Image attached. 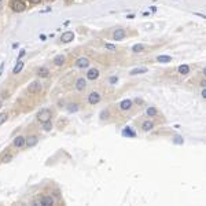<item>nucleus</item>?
Masks as SVG:
<instances>
[{
  "label": "nucleus",
  "mask_w": 206,
  "mask_h": 206,
  "mask_svg": "<svg viewBox=\"0 0 206 206\" xmlns=\"http://www.w3.org/2000/svg\"><path fill=\"white\" fill-rule=\"evenodd\" d=\"M34 205H43V206L54 205V198L52 197H43L38 202H34Z\"/></svg>",
  "instance_id": "nucleus-4"
},
{
  "label": "nucleus",
  "mask_w": 206,
  "mask_h": 206,
  "mask_svg": "<svg viewBox=\"0 0 206 206\" xmlns=\"http://www.w3.org/2000/svg\"><path fill=\"white\" fill-rule=\"evenodd\" d=\"M131 107H132V100H129V99H125L120 103V109H121V110H129Z\"/></svg>",
  "instance_id": "nucleus-7"
},
{
  "label": "nucleus",
  "mask_w": 206,
  "mask_h": 206,
  "mask_svg": "<svg viewBox=\"0 0 206 206\" xmlns=\"http://www.w3.org/2000/svg\"><path fill=\"white\" fill-rule=\"evenodd\" d=\"M124 133H125V135H131V136H135V133H133V132H131L129 129H126V131H125Z\"/></svg>",
  "instance_id": "nucleus-25"
},
{
  "label": "nucleus",
  "mask_w": 206,
  "mask_h": 206,
  "mask_svg": "<svg viewBox=\"0 0 206 206\" xmlns=\"http://www.w3.org/2000/svg\"><path fill=\"white\" fill-rule=\"evenodd\" d=\"M7 117H8V115H7L6 113H1V114H0V125L3 124V122H6V121H7Z\"/></svg>",
  "instance_id": "nucleus-23"
},
{
  "label": "nucleus",
  "mask_w": 206,
  "mask_h": 206,
  "mask_svg": "<svg viewBox=\"0 0 206 206\" xmlns=\"http://www.w3.org/2000/svg\"><path fill=\"white\" fill-rule=\"evenodd\" d=\"M188 72H190V68H188L187 65H181V66H179V73H180V74H187Z\"/></svg>",
  "instance_id": "nucleus-16"
},
{
  "label": "nucleus",
  "mask_w": 206,
  "mask_h": 206,
  "mask_svg": "<svg viewBox=\"0 0 206 206\" xmlns=\"http://www.w3.org/2000/svg\"><path fill=\"white\" fill-rule=\"evenodd\" d=\"M133 52H142V51L144 50V45H142V44H136V45H133Z\"/></svg>",
  "instance_id": "nucleus-20"
},
{
  "label": "nucleus",
  "mask_w": 206,
  "mask_h": 206,
  "mask_svg": "<svg viewBox=\"0 0 206 206\" xmlns=\"http://www.w3.org/2000/svg\"><path fill=\"white\" fill-rule=\"evenodd\" d=\"M147 72V69L146 68H140V69H133L131 72V74L132 76H135V74H142V73H146Z\"/></svg>",
  "instance_id": "nucleus-17"
},
{
  "label": "nucleus",
  "mask_w": 206,
  "mask_h": 206,
  "mask_svg": "<svg viewBox=\"0 0 206 206\" xmlns=\"http://www.w3.org/2000/svg\"><path fill=\"white\" fill-rule=\"evenodd\" d=\"M106 48H109V50H114L115 47H114V45H111V44H106Z\"/></svg>",
  "instance_id": "nucleus-28"
},
{
  "label": "nucleus",
  "mask_w": 206,
  "mask_h": 206,
  "mask_svg": "<svg viewBox=\"0 0 206 206\" xmlns=\"http://www.w3.org/2000/svg\"><path fill=\"white\" fill-rule=\"evenodd\" d=\"M51 128H52V125H51V122H50V121L44 122V131H50Z\"/></svg>",
  "instance_id": "nucleus-24"
},
{
  "label": "nucleus",
  "mask_w": 206,
  "mask_h": 206,
  "mask_svg": "<svg viewBox=\"0 0 206 206\" xmlns=\"http://www.w3.org/2000/svg\"><path fill=\"white\" fill-rule=\"evenodd\" d=\"M88 102L91 103V105H96V103H99L100 102V95L98 92H92V94L88 96Z\"/></svg>",
  "instance_id": "nucleus-5"
},
{
  "label": "nucleus",
  "mask_w": 206,
  "mask_h": 206,
  "mask_svg": "<svg viewBox=\"0 0 206 206\" xmlns=\"http://www.w3.org/2000/svg\"><path fill=\"white\" fill-rule=\"evenodd\" d=\"M158 62H162V63H166V62H170V56H165V55H161L157 58Z\"/></svg>",
  "instance_id": "nucleus-19"
},
{
  "label": "nucleus",
  "mask_w": 206,
  "mask_h": 206,
  "mask_svg": "<svg viewBox=\"0 0 206 206\" xmlns=\"http://www.w3.org/2000/svg\"><path fill=\"white\" fill-rule=\"evenodd\" d=\"M10 7L13 8V11H15V13H22V11L26 8L25 3H24L22 0H11Z\"/></svg>",
  "instance_id": "nucleus-1"
},
{
  "label": "nucleus",
  "mask_w": 206,
  "mask_h": 206,
  "mask_svg": "<svg viewBox=\"0 0 206 206\" xmlns=\"http://www.w3.org/2000/svg\"><path fill=\"white\" fill-rule=\"evenodd\" d=\"M54 63H55L56 66H62L63 63H65V56H63V55H58L55 59H54Z\"/></svg>",
  "instance_id": "nucleus-14"
},
{
  "label": "nucleus",
  "mask_w": 206,
  "mask_h": 206,
  "mask_svg": "<svg viewBox=\"0 0 206 206\" xmlns=\"http://www.w3.org/2000/svg\"><path fill=\"white\" fill-rule=\"evenodd\" d=\"M22 68H24V63H22V62H18V65H17V66L14 68V72H13V73H15V74H18L19 72L22 70Z\"/></svg>",
  "instance_id": "nucleus-21"
},
{
  "label": "nucleus",
  "mask_w": 206,
  "mask_h": 206,
  "mask_svg": "<svg viewBox=\"0 0 206 206\" xmlns=\"http://www.w3.org/2000/svg\"><path fill=\"white\" fill-rule=\"evenodd\" d=\"M85 85H87V82L84 78H78L77 82H76V88L78 89V91H82V89H85Z\"/></svg>",
  "instance_id": "nucleus-11"
},
{
  "label": "nucleus",
  "mask_w": 206,
  "mask_h": 206,
  "mask_svg": "<svg viewBox=\"0 0 206 206\" xmlns=\"http://www.w3.org/2000/svg\"><path fill=\"white\" fill-rule=\"evenodd\" d=\"M202 96H203V98H206V89H203V91H202Z\"/></svg>",
  "instance_id": "nucleus-30"
},
{
  "label": "nucleus",
  "mask_w": 206,
  "mask_h": 206,
  "mask_svg": "<svg viewBox=\"0 0 206 206\" xmlns=\"http://www.w3.org/2000/svg\"><path fill=\"white\" fill-rule=\"evenodd\" d=\"M41 88L43 87H41L40 82L33 81L30 85L28 87V92H29V94H40V92H41Z\"/></svg>",
  "instance_id": "nucleus-3"
},
{
  "label": "nucleus",
  "mask_w": 206,
  "mask_h": 206,
  "mask_svg": "<svg viewBox=\"0 0 206 206\" xmlns=\"http://www.w3.org/2000/svg\"><path fill=\"white\" fill-rule=\"evenodd\" d=\"M76 65H77L78 68H87L88 65H89V61H88L87 58H80V59L76 62Z\"/></svg>",
  "instance_id": "nucleus-10"
},
{
  "label": "nucleus",
  "mask_w": 206,
  "mask_h": 206,
  "mask_svg": "<svg viewBox=\"0 0 206 206\" xmlns=\"http://www.w3.org/2000/svg\"><path fill=\"white\" fill-rule=\"evenodd\" d=\"M147 114L150 115V117H154L157 114V110L154 109V107H150V109H147Z\"/></svg>",
  "instance_id": "nucleus-22"
},
{
  "label": "nucleus",
  "mask_w": 206,
  "mask_h": 206,
  "mask_svg": "<svg viewBox=\"0 0 206 206\" xmlns=\"http://www.w3.org/2000/svg\"><path fill=\"white\" fill-rule=\"evenodd\" d=\"M87 77L89 78V80H95V78L99 77V72H98L96 69H91V70L87 73Z\"/></svg>",
  "instance_id": "nucleus-9"
},
{
  "label": "nucleus",
  "mask_w": 206,
  "mask_h": 206,
  "mask_svg": "<svg viewBox=\"0 0 206 206\" xmlns=\"http://www.w3.org/2000/svg\"><path fill=\"white\" fill-rule=\"evenodd\" d=\"M37 118H38V121H41V122H47V121H50L51 120V111L48 110V109H43L41 111H38Z\"/></svg>",
  "instance_id": "nucleus-2"
},
{
  "label": "nucleus",
  "mask_w": 206,
  "mask_h": 206,
  "mask_svg": "<svg viewBox=\"0 0 206 206\" xmlns=\"http://www.w3.org/2000/svg\"><path fill=\"white\" fill-rule=\"evenodd\" d=\"M180 139H181V137H179V136H177V137L175 139V142H176V143H181V140H180Z\"/></svg>",
  "instance_id": "nucleus-29"
},
{
  "label": "nucleus",
  "mask_w": 206,
  "mask_h": 206,
  "mask_svg": "<svg viewBox=\"0 0 206 206\" xmlns=\"http://www.w3.org/2000/svg\"><path fill=\"white\" fill-rule=\"evenodd\" d=\"M26 144H28V147H33V146H36L37 144V137L36 136H30L26 139Z\"/></svg>",
  "instance_id": "nucleus-12"
},
{
  "label": "nucleus",
  "mask_w": 206,
  "mask_h": 206,
  "mask_svg": "<svg viewBox=\"0 0 206 206\" xmlns=\"http://www.w3.org/2000/svg\"><path fill=\"white\" fill-rule=\"evenodd\" d=\"M153 126H154V124H153L151 121H146V122H143V125H142L143 131H151Z\"/></svg>",
  "instance_id": "nucleus-15"
},
{
  "label": "nucleus",
  "mask_w": 206,
  "mask_h": 206,
  "mask_svg": "<svg viewBox=\"0 0 206 206\" xmlns=\"http://www.w3.org/2000/svg\"><path fill=\"white\" fill-rule=\"evenodd\" d=\"M10 159H11V155H8V157H4V158H3V162H8Z\"/></svg>",
  "instance_id": "nucleus-26"
},
{
  "label": "nucleus",
  "mask_w": 206,
  "mask_h": 206,
  "mask_svg": "<svg viewBox=\"0 0 206 206\" xmlns=\"http://www.w3.org/2000/svg\"><path fill=\"white\" fill-rule=\"evenodd\" d=\"M48 69H45V68H41V69H38V72H37V74L40 76V77H47L48 76Z\"/></svg>",
  "instance_id": "nucleus-18"
},
{
  "label": "nucleus",
  "mask_w": 206,
  "mask_h": 206,
  "mask_svg": "<svg viewBox=\"0 0 206 206\" xmlns=\"http://www.w3.org/2000/svg\"><path fill=\"white\" fill-rule=\"evenodd\" d=\"M29 1H30L32 4H38V3H40L41 0H29Z\"/></svg>",
  "instance_id": "nucleus-27"
},
{
  "label": "nucleus",
  "mask_w": 206,
  "mask_h": 206,
  "mask_svg": "<svg viewBox=\"0 0 206 206\" xmlns=\"http://www.w3.org/2000/svg\"><path fill=\"white\" fill-rule=\"evenodd\" d=\"M113 37H114V40H122V38L125 37V30H122V29H117V30L114 32Z\"/></svg>",
  "instance_id": "nucleus-8"
},
{
  "label": "nucleus",
  "mask_w": 206,
  "mask_h": 206,
  "mask_svg": "<svg viewBox=\"0 0 206 206\" xmlns=\"http://www.w3.org/2000/svg\"><path fill=\"white\" fill-rule=\"evenodd\" d=\"M74 38V34L72 33V32H66V33H63L62 37H61V40H62L63 43H69V41H72Z\"/></svg>",
  "instance_id": "nucleus-6"
},
{
  "label": "nucleus",
  "mask_w": 206,
  "mask_h": 206,
  "mask_svg": "<svg viewBox=\"0 0 206 206\" xmlns=\"http://www.w3.org/2000/svg\"><path fill=\"white\" fill-rule=\"evenodd\" d=\"M25 144V139L22 136H18V137H15L14 139V146H17V147H22Z\"/></svg>",
  "instance_id": "nucleus-13"
}]
</instances>
